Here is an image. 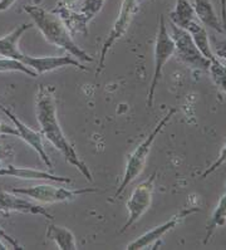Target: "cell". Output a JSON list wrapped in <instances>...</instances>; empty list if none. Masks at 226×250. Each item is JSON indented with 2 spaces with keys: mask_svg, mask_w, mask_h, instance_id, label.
<instances>
[{
  "mask_svg": "<svg viewBox=\"0 0 226 250\" xmlns=\"http://www.w3.org/2000/svg\"><path fill=\"white\" fill-rule=\"evenodd\" d=\"M1 238H5L6 240H8V243H9L10 245H13V248L14 249H23V248L21 247V245L17 243V241L14 240V239L12 238V236H9L8 234H6L4 230H1V228H0V250H6L8 249V247H6V244H4L3 241H1Z\"/></svg>",
  "mask_w": 226,
  "mask_h": 250,
  "instance_id": "25",
  "label": "cell"
},
{
  "mask_svg": "<svg viewBox=\"0 0 226 250\" xmlns=\"http://www.w3.org/2000/svg\"><path fill=\"white\" fill-rule=\"evenodd\" d=\"M12 156H13L12 147H10V146H3V145H0V161L4 159H8V157H12Z\"/></svg>",
  "mask_w": 226,
  "mask_h": 250,
  "instance_id": "27",
  "label": "cell"
},
{
  "mask_svg": "<svg viewBox=\"0 0 226 250\" xmlns=\"http://www.w3.org/2000/svg\"><path fill=\"white\" fill-rule=\"evenodd\" d=\"M199 211H200L199 208H187V209H182L181 211L177 212L176 215H173L172 218H171L168 221L161 224V225H159V227L153 228L152 230L144 232V235H141L140 238L133 240L132 243H129V244L127 245L126 249L127 250L146 249L147 247H150V245L155 244V243L161 240L162 236H164L166 232L172 230L173 228H176L179 224H181L182 221L185 220L186 218H188L190 215L196 214V212Z\"/></svg>",
  "mask_w": 226,
  "mask_h": 250,
  "instance_id": "10",
  "label": "cell"
},
{
  "mask_svg": "<svg viewBox=\"0 0 226 250\" xmlns=\"http://www.w3.org/2000/svg\"><path fill=\"white\" fill-rule=\"evenodd\" d=\"M173 54H175V43H173L171 34L166 28L164 17L161 14L160 15L159 32H157V37H156L155 52H153V74L150 89L147 93V107L148 108H152L153 106L155 92L157 85H159L160 80H161L164 64L170 61Z\"/></svg>",
  "mask_w": 226,
  "mask_h": 250,
  "instance_id": "5",
  "label": "cell"
},
{
  "mask_svg": "<svg viewBox=\"0 0 226 250\" xmlns=\"http://www.w3.org/2000/svg\"><path fill=\"white\" fill-rule=\"evenodd\" d=\"M186 30L190 33L191 38H192L196 47L199 48V50L204 54L205 58H207L210 62H211L212 59L216 58L214 52H212L211 44H210V38H208L206 27H204L199 21H195L188 25Z\"/></svg>",
  "mask_w": 226,
  "mask_h": 250,
  "instance_id": "18",
  "label": "cell"
},
{
  "mask_svg": "<svg viewBox=\"0 0 226 250\" xmlns=\"http://www.w3.org/2000/svg\"><path fill=\"white\" fill-rule=\"evenodd\" d=\"M226 223V192L221 196L220 201L215 208L214 212H212L211 218L208 220L207 227H206V235L204 244H207L211 236L214 235L217 228L224 227Z\"/></svg>",
  "mask_w": 226,
  "mask_h": 250,
  "instance_id": "20",
  "label": "cell"
},
{
  "mask_svg": "<svg viewBox=\"0 0 226 250\" xmlns=\"http://www.w3.org/2000/svg\"><path fill=\"white\" fill-rule=\"evenodd\" d=\"M32 24H21L17 28L8 33L6 36L0 38V57H8V58L21 59L23 53L19 49V41L25 32L32 29Z\"/></svg>",
  "mask_w": 226,
  "mask_h": 250,
  "instance_id": "15",
  "label": "cell"
},
{
  "mask_svg": "<svg viewBox=\"0 0 226 250\" xmlns=\"http://www.w3.org/2000/svg\"><path fill=\"white\" fill-rule=\"evenodd\" d=\"M36 113L43 137H45L59 152L62 153L67 162L73 165L85 179L92 183L93 176L91 174V170L85 165L84 161L78 156V153L76 152L71 142L68 141L62 127L59 125L54 92L53 88L49 85L41 84L39 87L36 100Z\"/></svg>",
  "mask_w": 226,
  "mask_h": 250,
  "instance_id": "1",
  "label": "cell"
},
{
  "mask_svg": "<svg viewBox=\"0 0 226 250\" xmlns=\"http://www.w3.org/2000/svg\"><path fill=\"white\" fill-rule=\"evenodd\" d=\"M0 111L3 112V113H5L6 117H9V120L12 121L14 127L17 128V131H18L19 137H21L23 141L27 142L30 147L38 153V157H41V162H43L48 168L52 170V168H53V164H52L49 156H48V153L45 152L44 150V145H43V135H41V132L32 130V128L28 127L24 122H21V121L19 120V118L17 117V116H15L9 108H6V107L3 106V104H0Z\"/></svg>",
  "mask_w": 226,
  "mask_h": 250,
  "instance_id": "11",
  "label": "cell"
},
{
  "mask_svg": "<svg viewBox=\"0 0 226 250\" xmlns=\"http://www.w3.org/2000/svg\"><path fill=\"white\" fill-rule=\"evenodd\" d=\"M0 211L4 212H23V214L43 215L47 219H53V215L50 214L45 208L39 204L17 196L13 191H0Z\"/></svg>",
  "mask_w": 226,
  "mask_h": 250,
  "instance_id": "13",
  "label": "cell"
},
{
  "mask_svg": "<svg viewBox=\"0 0 226 250\" xmlns=\"http://www.w3.org/2000/svg\"><path fill=\"white\" fill-rule=\"evenodd\" d=\"M194 8L195 12H196L197 19H199V21L203 24L204 27L211 28V29H214L217 33L226 32L224 29L220 17L215 12L211 0H195Z\"/></svg>",
  "mask_w": 226,
  "mask_h": 250,
  "instance_id": "16",
  "label": "cell"
},
{
  "mask_svg": "<svg viewBox=\"0 0 226 250\" xmlns=\"http://www.w3.org/2000/svg\"><path fill=\"white\" fill-rule=\"evenodd\" d=\"M207 71L210 72V76L215 84L226 93V64H224L220 59L215 58L210 62Z\"/></svg>",
  "mask_w": 226,
  "mask_h": 250,
  "instance_id": "22",
  "label": "cell"
},
{
  "mask_svg": "<svg viewBox=\"0 0 226 250\" xmlns=\"http://www.w3.org/2000/svg\"><path fill=\"white\" fill-rule=\"evenodd\" d=\"M168 17H170V23L182 29H187L192 21H199L194 5L191 4L190 0H176V5L172 12H170Z\"/></svg>",
  "mask_w": 226,
  "mask_h": 250,
  "instance_id": "17",
  "label": "cell"
},
{
  "mask_svg": "<svg viewBox=\"0 0 226 250\" xmlns=\"http://www.w3.org/2000/svg\"><path fill=\"white\" fill-rule=\"evenodd\" d=\"M225 164H226V142H225V145H224V147H223V150H221L220 155H219V157H217V159H216V161H215L214 164H212V165L210 166V167L206 168L205 172H204V174L201 175V179H206V177H207L208 175L214 174V172L217 170V168H220L221 166L225 165Z\"/></svg>",
  "mask_w": 226,
  "mask_h": 250,
  "instance_id": "23",
  "label": "cell"
},
{
  "mask_svg": "<svg viewBox=\"0 0 226 250\" xmlns=\"http://www.w3.org/2000/svg\"><path fill=\"white\" fill-rule=\"evenodd\" d=\"M47 238L53 240L61 250H76L77 243L73 232L63 227L49 224L47 229Z\"/></svg>",
  "mask_w": 226,
  "mask_h": 250,
  "instance_id": "19",
  "label": "cell"
},
{
  "mask_svg": "<svg viewBox=\"0 0 226 250\" xmlns=\"http://www.w3.org/2000/svg\"><path fill=\"white\" fill-rule=\"evenodd\" d=\"M157 174L153 172L141 184H138L129 196L127 201V210H128V219L120 230V234L128 230L129 228L135 225L140 219L147 212V210L151 208L153 197V190H155V181Z\"/></svg>",
  "mask_w": 226,
  "mask_h": 250,
  "instance_id": "8",
  "label": "cell"
},
{
  "mask_svg": "<svg viewBox=\"0 0 226 250\" xmlns=\"http://www.w3.org/2000/svg\"><path fill=\"white\" fill-rule=\"evenodd\" d=\"M215 57L220 61L226 62V41H215L214 48H212Z\"/></svg>",
  "mask_w": 226,
  "mask_h": 250,
  "instance_id": "24",
  "label": "cell"
},
{
  "mask_svg": "<svg viewBox=\"0 0 226 250\" xmlns=\"http://www.w3.org/2000/svg\"><path fill=\"white\" fill-rule=\"evenodd\" d=\"M6 72H21L27 76L36 78L38 74L30 69L29 67L24 64L23 62L14 58H8V57H1L0 58V73H6Z\"/></svg>",
  "mask_w": 226,
  "mask_h": 250,
  "instance_id": "21",
  "label": "cell"
},
{
  "mask_svg": "<svg viewBox=\"0 0 226 250\" xmlns=\"http://www.w3.org/2000/svg\"><path fill=\"white\" fill-rule=\"evenodd\" d=\"M24 12L32 18L33 23L41 30L45 41L78 59L80 62H93V57L74 42L68 28L58 15L53 12H48L38 5H25Z\"/></svg>",
  "mask_w": 226,
  "mask_h": 250,
  "instance_id": "2",
  "label": "cell"
},
{
  "mask_svg": "<svg viewBox=\"0 0 226 250\" xmlns=\"http://www.w3.org/2000/svg\"><path fill=\"white\" fill-rule=\"evenodd\" d=\"M19 61L23 62L27 67H29L30 69H33L38 76L64 67H74L78 68V69H82V71H87V68L78 59H76L72 56L30 57L23 53V56L21 57Z\"/></svg>",
  "mask_w": 226,
  "mask_h": 250,
  "instance_id": "12",
  "label": "cell"
},
{
  "mask_svg": "<svg viewBox=\"0 0 226 250\" xmlns=\"http://www.w3.org/2000/svg\"><path fill=\"white\" fill-rule=\"evenodd\" d=\"M221 6V21H223L224 29L226 30V0H220Z\"/></svg>",
  "mask_w": 226,
  "mask_h": 250,
  "instance_id": "28",
  "label": "cell"
},
{
  "mask_svg": "<svg viewBox=\"0 0 226 250\" xmlns=\"http://www.w3.org/2000/svg\"><path fill=\"white\" fill-rule=\"evenodd\" d=\"M10 191L15 192L17 195H24L33 200L38 201L41 204H56V203H64V201H71L87 194H94L98 192V188H77V190H71L65 188L63 186H54L50 184H41V185L30 186V188H13Z\"/></svg>",
  "mask_w": 226,
  "mask_h": 250,
  "instance_id": "6",
  "label": "cell"
},
{
  "mask_svg": "<svg viewBox=\"0 0 226 250\" xmlns=\"http://www.w3.org/2000/svg\"><path fill=\"white\" fill-rule=\"evenodd\" d=\"M176 113V108H171L168 111V113L164 117H162V120H160V122L157 124V126L152 130V132L147 136L146 139L138 145L136 150L131 153L128 161H127L126 168H124V174L122 177V181L118 185L117 190H116L115 195H113V199H118L121 195L123 194V191L128 188V185H131V183H133L136 179H137L140 175L142 174V171L146 167L147 157L150 155L151 147H152L153 142H155L156 137L162 132L166 125L171 121V118L173 117V115Z\"/></svg>",
  "mask_w": 226,
  "mask_h": 250,
  "instance_id": "3",
  "label": "cell"
},
{
  "mask_svg": "<svg viewBox=\"0 0 226 250\" xmlns=\"http://www.w3.org/2000/svg\"><path fill=\"white\" fill-rule=\"evenodd\" d=\"M17 0H0V12L8 10Z\"/></svg>",
  "mask_w": 226,
  "mask_h": 250,
  "instance_id": "29",
  "label": "cell"
},
{
  "mask_svg": "<svg viewBox=\"0 0 226 250\" xmlns=\"http://www.w3.org/2000/svg\"><path fill=\"white\" fill-rule=\"evenodd\" d=\"M141 3L142 0H123V1H122V4H121L120 14H118L117 19H116L108 37H107L106 41H104V43H103L102 45V50H101L100 54V61H98L97 72H96L97 76L103 71V68H104V62H106L107 54H108V52L111 50V48L113 47L116 42L120 41V39L126 34L127 30H128L129 25H131V21H132L136 13L138 12V9H140Z\"/></svg>",
  "mask_w": 226,
  "mask_h": 250,
  "instance_id": "7",
  "label": "cell"
},
{
  "mask_svg": "<svg viewBox=\"0 0 226 250\" xmlns=\"http://www.w3.org/2000/svg\"><path fill=\"white\" fill-rule=\"evenodd\" d=\"M18 136V131L15 127L0 122V136Z\"/></svg>",
  "mask_w": 226,
  "mask_h": 250,
  "instance_id": "26",
  "label": "cell"
},
{
  "mask_svg": "<svg viewBox=\"0 0 226 250\" xmlns=\"http://www.w3.org/2000/svg\"><path fill=\"white\" fill-rule=\"evenodd\" d=\"M171 30V38L175 43V53L177 54L182 62L186 65L200 71H207L210 67V61L204 57V54L199 50L196 44L194 43L191 38L190 33L186 29L176 27L175 24L170 23Z\"/></svg>",
  "mask_w": 226,
  "mask_h": 250,
  "instance_id": "9",
  "label": "cell"
},
{
  "mask_svg": "<svg viewBox=\"0 0 226 250\" xmlns=\"http://www.w3.org/2000/svg\"><path fill=\"white\" fill-rule=\"evenodd\" d=\"M0 176H10L23 180H44V181H53V183L71 184L72 180L69 177L56 176L47 171L36 170L29 167H17L14 165L0 166Z\"/></svg>",
  "mask_w": 226,
  "mask_h": 250,
  "instance_id": "14",
  "label": "cell"
},
{
  "mask_svg": "<svg viewBox=\"0 0 226 250\" xmlns=\"http://www.w3.org/2000/svg\"><path fill=\"white\" fill-rule=\"evenodd\" d=\"M78 0H61L57 5L58 6H72L73 4H76Z\"/></svg>",
  "mask_w": 226,
  "mask_h": 250,
  "instance_id": "30",
  "label": "cell"
},
{
  "mask_svg": "<svg viewBox=\"0 0 226 250\" xmlns=\"http://www.w3.org/2000/svg\"><path fill=\"white\" fill-rule=\"evenodd\" d=\"M104 3L106 0H83L78 10L73 9L72 6L56 5L50 12L56 13L59 18L62 19L72 36L82 34L87 37L88 36V24L103 9Z\"/></svg>",
  "mask_w": 226,
  "mask_h": 250,
  "instance_id": "4",
  "label": "cell"
}]
</instances>
